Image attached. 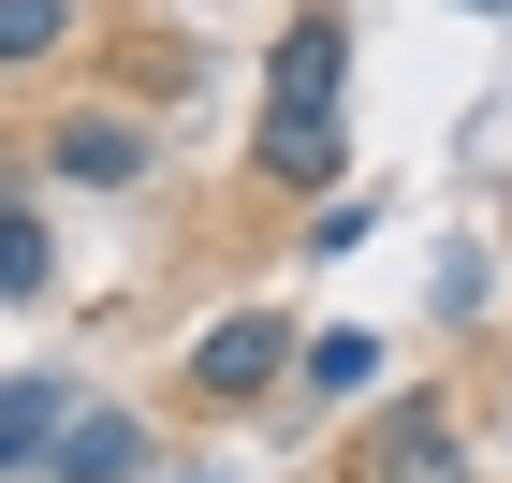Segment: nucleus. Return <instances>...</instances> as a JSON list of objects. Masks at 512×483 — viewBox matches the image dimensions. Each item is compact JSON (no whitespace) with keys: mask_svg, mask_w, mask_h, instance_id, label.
I'll use <instances>...</instances> for the list:
<instances>
[{"mask_svg":"<svg viewBox=\"0 0 512 483\" xmlns=\"http://www.w3.org/2000/svg\"><path fill=\"white\" fill-rule=\"evenodd\" d=\"M337 74H352V30L337 15H293L278 59H264V176H293V191L337 176Z\"/></svg>","mask_w":512,"mask_h":483,"instance_id":"nucleus-1","label":"nucleus"},{"mask_svg":"<svg viewBox=\"0 0 512 483\" xmlns=\"http://www.w3.org/2000/svg\"><path fill=\"white\" fill-rule=\"evenodd\" d=\"M278 352H308V337H278L264 308L205 322V337H191V396H264V381H278Z\"/></svg>","mask_w":512,"mask_h":483,"instance_id":"nucleus-2","label":"nucleus"},{"mask_svg":"<svg viewBox=\"0 0 512 483\" xmlns=\"http://www.w3.org/2000/svg\"><path fill=\"white\" fill-rule=\"evenodd\" d=\"M59 176H88V191H132V176H147V132H132L118 103H74V118H59Z\"/></svg>","mask_w":512,"mask_h":483,"instance_id":"nucleus-3","label":"nucleus"},{"mask_svg":"<svg viewBox=\"0 0 512 483\" xmlns=\"http://www.w3.org/2000/svg\"><path fill=\"white\" fill-rule=\"evenodd\" d=\"M147 469V425H132V410H74V425H59V483H132Z\"/></svg>","mask_w":512,"mask_h":483,"instance_id":"nucleus-4","label":"nucleus"},{"mask_svg":"<svg viewBox=\"0 0 512 483\" xmlns=\"http://www.w3.org/2000/svg\"><path fill=\"white\" fill-rule=\"evenodd\" d=\"M59 381H0V469H30V454H59Z\"/></svg>","mask_w":512,"mask_h":483,"instance_id":"nucleus-5","label":"nucleus"},{"mask_svg":"<svg viewBox=\"0 0 512 483\" xmlns=\"http://www.w3.org/2000/svg\"><path fill=\"white\" fill-rule=\"evenodd\" d=\"M395 483H469V454H454V410H395Z\"/></svg>","mask_w":512,"mask_h":483,"instance_id":"nucleus-6","label":"nucleus"},{"mask_svg":"<svg viewBox=\"0 0 512 483\" xmlns=\"http://www.w3.org/2000/svg\"><path fill=\"white\" fill-rule=\"evenodd\" d=\"M366 366H381L366 322H322V337H308V381H322V396H366Z\"/></svg>","mask_w":512,"mask_h":483,"instance_id":"nucleus-7","label":"nucleus"},{"mask_svg":"<svg viewBox=\"0 0 512 483\" xmlns=\"http://www.w3.org/2000/svg\"><path fill=\"white\" fill-rule=\"evenodd\" d=\"M59 279V249H44V220L30 205H0V293H44Z\"/></svg>","mask_w":512,"mask_h":483,"instance_id":"nucleus-8","label":"nucleus"},{"mask_svg":"<svg viewBox=\"0 0 512 483\" xmlns=\"http://www.w3.org/2000/svg\"><path fill=\"white\" fill-rule=\"evenodd\" d=\"M59 44V0H0V59H44Z\"/></svg>","mask_w":512,"mask_h":483,"instance_id":"nucleus-9","label":"nucleus"},{"mask_svg":"<svg viewBox=\"0 0 512 483\" xmlns=\"http://www.w3.org/2000/svg\"><path fill=\"white\" fill-rule=\"evenodd\" d=\"M469 15H512V0H469Z\"/></svg>","mask_w":512,"mask_h":483,"instance_id":"nucleus-10","label":"nucleus"}]
</instances>
